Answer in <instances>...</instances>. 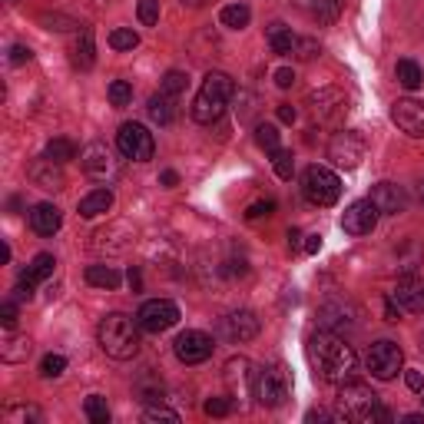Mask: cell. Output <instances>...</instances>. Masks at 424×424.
<instances>
[{"label":"cell","instance_id":"obj_1","mask_svg":"<svg viewBox=\"0 0 424 424\" xmlns=\"http://www.w3.org/2000/svg\"><path fill=\"white\" fill-rule=\"evenodd\" d=\"M308 362L315 364V371L321 381H328L335 388L355 381L358 371V355L345 338H338L335 332H318L308 338Z\"/></svg>","mask_w":424,"mask_h":424},{"label":"cell","instance_id":"obj_2","mask_svg":"<svg viewBox=\"0 0 424 424\" xmlns=\"http://www.w3.org/2000/svg\"><path fill=\"white\" fill-rule=\"evenodd\" d=\"M100 348L116 358V362H130L136 358L139 351V321H133L123 312H109V315L100 321Z\"/></svg>","mask_w":424,"mask_h":424},{"label":"cell","instance_id":"obj_3","mask_svg":"<svg viewBox=\"0 0 424 424\" xmlns=\"http://www.w3.org/2000/svg\"><path fill=\"white\" fill-rule=\"evenodd\" d=\"M232 93H236V83H232V76L229 73H222V70L206 73L202 90H199V96L193 100V120L202 123V126L219 123L222 120V113H226V103L232 100Z\"/></svg>","mask_w":424,"mask_h":424},{"label":"cell","instance_id":"obj_4","mask_svg":"<svg viewBox=\"0 0 424 424\" xmlns=\"http://www.w3.org/2000/svg\"><path fill=\"white\" fill-rule=\"evenodd\" d=\"M338 418L371 424V421H391V411L381 408L378 394L371 388H364L358 381H348V385L338 388Z\"/></svg>","mask_w":424,"mask_h":424},{"label":"cell","instance_id":"obj_5","mask_svg":"<svg viewBox=\"0 0 424 424\" xmlns=\"http://www.w3.org/2000/svg\"><path fill=\"white\" fill-rule=\"evenodd\" d=\"M302 193L312 206H335L342 196V179L325 166H308L302 173Z\"/></svg>","mask_w":424,"mask_h":424},{"label":"cell","instance_id":"obj_6","mask_svg":"<svg viewBox=\"0 0 424 424\" xmlns=\"http://www.w3.org/2000/svg\"><path fill=\"white\" fill-rule=\"evenodd\" d=\"M80 166H83V173L90 176V179L96 182H113V179H120V159H116V152L109 150L106 143H90L87 150L80 152Z\"/></svg>","mask_w":424,"mask_h":424},{"label":"cell","instance_id":"obj_7","mask_svg":"<svg viewBox=\"0 0 424 424\" xmlns=\"http://www.w3.org/2000/svg\"><path fill=\"white\" fill-rule=\"evenodd\" d=\"M116 150L133 163H150L152 152H156V143H152V133L143 123H123L120 133H116Z\"/></svg>","mask_w":424,"mask_h":424},{"label":"cell","instance_id":"obj_8","mask_svg":"<svg viewBox=\"0 0 424 424\" xmlns=\"http://www.w3.org/2000/svg\"><path fill=\"white\" fill-rule=\"evenodd\" d=\"M252 394H256V401L262 408H279V405H285L288 398V381L282 375V368H258L256 378H252Z\"/></svg>","mask_w":424,"mask_h":424},{"label":"cell","instance_id":"obj_9","mask_svg":"<svg viewBox=\"0 0 424 424\" xmlns=\"http://www.w3.org/2000/svg\"><path fill=\"white\" fill-rule=\"evenodd\" d=\"M139 328L143 332H166V328H173L176 321H179V305L169 302V299H152V302H143V308H139Z\"/></svg>","mask_w":424,"mask_h":424},{"label":"cell","instance_id":"obj_10","mask_svg":"<svg viewBox=\"0 0 424 424\" xmlns=\"http://www.w3.org/2000/svg\"><path fill=\"white\" fill-rule=\"evenodd\" d=\"M401 362H405V355H401V348H398L394 342H375V345L368 348V358H364L368 371L378 381H391L394 375L401 371Z\"/></svg>","mask_w":424,"mask_h":424},{"label":"cell","instance_id":"obj_11","mask_svg":"<svg viewBox=\"0 0 424 424\" xmlns=\"http://www.w3.org/2000/svg\"><path fill=\"white\" fill-rule=\"evenodd\" d=\"M212 338L206 332H196V328H186V332L173 342V351L182 364H202L212 355Z\"/></svg>","mask_w":424,"mask_h":424},{"label":"cell","instance_id":"obj_12","mask_svg":"<svg viewBox=\"0 0 424 424\" xmlns=\"http://www.w3.org/2000/svg\"><path fill=\"white\" fill-rule=\"evenodd\" d=\"M378 206L371 202V199H358V202H351L345 215H342V229L348 232V236H371L375 226H378Z\"/></svg>","mask_w":424,"mask_h":424},{"label":"cell","instance_id":"obj_13","mask_svg":"<svg viewBox=\"0 0 424 424\" xmlns=\"http://www.w3.org/2000/svg\"><path fill=\"white\" fill-rule=\"evenodd\" d=\"M312 113H315L318 123H328V126H335V123H342V116L348 113V100H345V93L342 90H318L312 93Z\"/></svg>","mask_w":424,"mask_h":424},{"label":"cell","instance_id":"obj_14","mask_svg":"<svg viewBox=\"0 0 424 424\" xmlns=\"http://www.w3.org/2000/svg\"><path fill=\"white\" fill-rule=\"evenodd\" d=\"M391 120L401 133L421 139L424 136V100H411V96L408 100H398L391 106Z\"/></svg>","mask_w":424,"mask_h":424},{"label":"cell","instance_id":"obj_15","mask_svg":"<svg viewBox=\"0 0 424 424\" xmlns=\"http://www.w3.org/2000/svg\"><path fill=\"white\" fill-rule=\"evenodd\" d=\"M364 156V139L358 136V133H338V136L332 139V146H328V159H332L335 166H345V169H355L358 163H362Z\"/></svg>","mask_w":424,"mask_h":424},{"label":"cell","instance_id":"obj_16","mask_svg":"<svg viewBox=\"0 0 424 424\" xmlns=\"http://www.w3.org/2000/svg\"><path fill=\"white\" fill-rule=\"evenodd\" d=\"M222 335H226L229 342H236V345H245V342H252L258 335V318L256 312H249V308H239V312H229L222 318Z\"/></svg>","mask_w":424,"mask_h":424},{"label":"cell","instance_id":"obj_17","mask_svg":"<svg viewBox=\"0 0 424 424\" xmlns=\"http://www.w3.org/2000/svg\"><path fill=\"white\" fill-rule=\"evenodd\" d=\"M391 299L405 312H424V279L421 275H414V272H408L405 279H398V285H394V292H391Z\"/></svg>","mask_w":424,"mask_h":424},{"label":"cell","instance_id":"obj_18","mask_svg":"<svg viewBox=\"0 0 424 424\" xmlns=\"http://www.w3.org/2000/svg\"><path fill=\"white\" fill-rule=\"evenodd\" d=\"M368 199H371V202L378 206V212H385V215H398V212H405V206H408L405 189L394 186V182H378Z\"/></svg>","mask_w":424,"mask_h":424},{"label":"cell","instance_id":"obj_19","mask_svg":"<svg viewBox=\"0 0 424 424\" xmlns=\"http://www.w3.org/2000/svg\"><path fill=\"white\" fill-rule=\"evenodd\" d=\"M30 226L37 236H53V232L63 226V215L53 202H40V206H33V212H30Z\"/></svg>","mask_w":424,"mask_h":424},{"label":"cell","instance_id":"obj_20","mask_svg":"<svg viewBox=\"0 0 424 424\" xmlns=\"http://www.w3.org/2000/svg\"><path fill=\"white\" fill-rule=\"evenodd\" d=\"M27 355H30V338L27 335H17L14 328H7L3 338H0V358L10 364H20V362H27Z\"/></svg>","mask_w":424,"mask_h":424},{"label":"cell","instance_id":"obj_21","mask_svg":"<svg viewBox=\"0 0 424 424\" xmlns=\"http://www.w3.org/2000/svg\"><path fill=\"white\" fill-rule=\"evenodd\" d=\"M70 60H73L76 70H90V67H93V60H96V46H93V30H90V27H83V30L73 37Z\"/></svg>","mask_w":424,"mask_h":424},{"label":"cell","instance_id":"obj_22","mask_svg":"<svg viewBox=\"0 0 424 424\" xmlns=\"http://www.w3.org/2000/svg\"><path fill=\"white\" fill-rule=\"evenodd\" d=\"M146 109H150L152 123H159V126H169V123L176 120V113H179V109H176V96H169V93H163V90L152 93Z\"/></svg>","mask_w":424,"mask_h":424},{"label":"cell","instance_id":"obj_23","mask_svg":"<svg viewBox=\"0 0 424 424\" xmlns=\"http://www.w3.org/2000/svg\"><path fill=\"white\" fill-rule=\"evenodd\" d=\"M109 209H113V193L109 189H93V193L80 199V215L83 219H96V215H103Z\"/></svg>","mask_w":424,"mask_h":424},{"label":"cell","instance_id":"obj_24","mask_svg":"<svg viewBox=\"0 0 424 424\" xmlns=\"http://www.w3.org/2000/svg\"><path fill=\"white\" fill-rule=\"evenodd\" d=\"M30 179L40 186V189H60L63 186V176H60V163H50L40 156V163L30 169Z\"/></svg>","mask_w":424,"mask_h":424},{"label":"cell","instance_id":"obj_25","mask_svg":"<svg viewBox=\"0 0 424 424\" xmlns=\"http://www.w3.org/2000/svg\"><path fill=\"white\" fill-rule=\"evenodd\" d=\"M133 388H136L139 401H146V405H156V401H163V381H159V375H156L152 368H146V371L139 375Z\"/></svg>","mask_w":424,"mask_h":424},{"label":"cell","instance_id":"obj_26","mask_svg":"<svg viewBox=\"0 0 424 424\" xmlns=\"http://www.w3.org/2000/svg\"><path fill=\"white\" fill-rule=\"evenodd\" d=\"M265 37H269V46H272V53H279V57H288V53H292V46H295V40H299V37L288 30L285 24H272Z\"/></svg>","mask_w":424,"mask_h":424},{"label":"cell","instance_id":"obj_27","mask_svg":"<svg viewBox=\"0 0 424 424\" xmlns=\"http://www.w3.org/2000/svg\"><path fill=\"white\" fill-rule=\"evenodd\" d=\"M394 76H398V83H401L405 90H418V87L424 83L421 63H414V60H398V67H394Z\"/></svg>","mask_w":424,"mask_h":424},{"label":"cell","instance_id":"obj_28","mask_svg":"<svg viewBox=\"0 0 424 424\" xmlns=\"http://www.w3.org/2000/svg\"><path fill=\"white\" fill-rule=\"evenodd\" d=\"M219 20H222V27H229V30H242V27H249V20H252V10H249V3H229V7H222Z\"/></svg>","mask_w":424,"mask_h":424},{"label":"cell","instance_id":"obj_29","mask_svg":"<svg viewBox=\"0 0 424 424\" xmlns=\"http://www.w3.org/2000/svg\"><path fill=\"white\" fill-rule=\"evenodd\" d=\"M44 159H50V163H70V159H76V143L73 139H50L44 150Z\"/></svg>","mask_w":424,"mask_h":424},{"label":"cell","instance_id":"obj_30","mask_svg":"<svg viewBox=\"0 0 424 424\" xmlns=\"http://www.w3.org/2000/svg\"><path fill=\"white\" fill-rule=\"evenodd\" d=\"M120 279L123 275L116 272L113 265H90V269H87V282L96 285V288H116L120 285Z\"/></svg>","mask_w":424,"mask_h":424},{"label":"cell","instance_id":"obj_31","mask_svg":"<svg viewBox=\"0 0 424 424\" xmlns=\"http://www.w3.org/2000/svg\"><path fill=\"white\" fill-rule=\"evenodd\" d=\"M308 10L318 24H335L342 14V0H308Z\"/></svg>","mask_w":424,"mask_h":424},{"label":"cell","instance_id":"obj_32","mask_svg":"<svg viewBox=\"0 0 424 424\" xmlns=\"http://www.w3.org/2000/svg\"><path fill=\"white\" fill-rule=\"evenodd\" d=\"M109 46H113V50H120V53H126V50H136V46H139V33L130 30V27H116V30L109 33Z\"/></svg>","mask_w":424,"mask_h":424},{"label":"cell","instance_id":"obj_33","mask_svg":"<svg viewBox=\"0 0 424 424\" xmlns=\"http://www.w3.org/2000/svg\"><path fill=\"white\" fill-rule=\"evenodd\" d=\"M83 411H87V418H90L93 424L109 421V405H106L103 394H90V398H87V405H83Z\"/></svg>","mask_w":424,"mask_h":424},{"label":"cell","instance_id":"obj_34","mask_svg":"<svg viewBox=\"0 0 424 424\" xmlns=\"http://www.w3.org/2000/svg\"><path fill=\"white\" fill-rule=\"evenodd\" d=\"M256 143L265 152H275L279 150V126H272V123H258L256 126Z\"/></svg>","mask_w":424,"mask_h":424},{"label":"cell","instance_id":"obj_35","mask_svg":"<svg viewBox=\"0 0 424 424\" xmlns=\"http://www.w3.org/2000/svg\"><path fill=\"white\" fill-rule=\"evenodd\" d=\"M272 166H275V176L279 179H292V173H295V159H292V152L288 150H279L272 152Z\"/></svg>","mask_w":424,"mask_h":424},{"label":"cell","instance_id":"obj_36","mask_svg":"<svg viewBox=\"0 0 424 424\" xmlns=\"http://www.w3.org/2000/svg\"><path fill=\"white\" fill-rule=\"evenodd\" d=\"M53 265H57V258L50 256V252H40V256H33V262L27 265V269L33 272V279H37V282H44V279H50V275H53Z\"/></svg>","mask_w":424,"mask_h":424},{"label":"cell","instance_id":"obj_37","mask_svg":"<svg viewBox=\"0 0 424 424\" xmlns=\"http://www.w3.org/2000/svg\"><path fill=\"white\" fill-rule=\"evenodd\" d=\"M109 103L113 106H130L133 103V83H126V80H113V83H109Z\"/></svg>","mask_w":424,"mask_h":424},{"label":"cell","instance_id":"obj_38","mask_svg":"<svg viewBox=\"0 0 424 424\" xmlns=\"http://www.w3.org/2000/svg\"><path fill=\"white\" fill-rule=\"evenodd\" d=\"M186 87H189V76L182 73V70H169V73L163 76V87H159V90L169 93V96H179Z\"/></svg>","mask_w":424,"mask_h":424},{"label":"cell","instance_id":"obj_39","mask_svg":"<svg viewBox=\"0 0 424 424\" xmlns=\"http://www.w3.org/2000/svg\"><path fill=\"white\" fill-rule=\"evenodd\" d=\"M292 57H295V60H315L318 57V40H312V37H299L295 46H292Z\"/></svg>","mask_w":424,"mask_h":424},{"label":"cell","instance_id":"obj_40","mask_svg":"<svg viewBox=\"0 0 424 424\" xmlns=\"http://www.w3.org/2000/svg\"><path fill=\"white\" fill-rule=\"evenodd\" d=\"M139 24L143 27H152V24H159V0H139Z\"/></svg>","mask_w":424,"mask_h":424},{"label":"cell","instance_id":"obj_41","mask_svg":"<svg viewBox=\"0 0 424 424\" xmlns=\"http://www.w3.org/2000/svg\"><path fill=\"white\" fill-rule=\"evenodd\" d=\"M63 368H67V358H63V355H46L44 362H40V371H44V378H60Z\"/></svg>","mask_w":424,"mask_h":424},{"label":"cell","instance_id":"obj_42","mask_svg":"<svg viewBox=\"0 0 424 424\" xmlns=\"http://www.w3.org/2000/svg\"><path fill=\"white\" fill-rule=\"evenodd\" d=\"M143 418H146V421H169V424L179 421V414H176V411H169V408H163V405H152V408H146V411H143Z\"/></svg>","mask_w":424,"mask_h":424},{"label":"cell","instance_id":"obj_43","mask_svg":"<svg viewBox=\"0 0 424 424\" xmlns=\"http://www.w3.org/2000/svg\"><path fill=\"white\" fill-rule=\"evenodd\" d=\"M229 411H232V398H209L206 401V414L209 418H226Z\"/></svg>","mask_w":424,"mask_h":424},{"label":"cell","instance_id":"obj_44","mask_svg":"<svg viewBox=\"0 0 424 424\" xmlns=\"http://www.w3.org/2000/svg\"><path fill=\"white\" fill-rule=\"evenodd\" d=\"M272 212H275V202L265 199V202H252V206L245 209V219H262V215H272Z\"/></svg>","mask_w":424,"mask_h":424},{"label":"cell","instance_id":"obj_45","mask_svg":"<svg viewBox=\"0 0 424 424\" xmlns=\"http://www.w3.org/2000/svg\"><path fill=\"white\" fill-rule=\"evenodd\" d=\"M0 321H3V328H14L17 325V305L14 302L0 305Z\"/></svg>","mask_w":424,"mask_h":424},{"label":"cell","instance_id":"obj_46","mask_svg":"<svg viewBox=\"0 0 424 424\" xmlns=\"http://www.w3.org/2000/svg\"><path fill=\"white\" fill-rule=\"evenodd\" d=\"M33 53H30V46H24V44H14L10 46V63H27Z\"/></svg>","mask_w":424,"mask_h":424},{"label":"cell","instance_id":"obj_47","mask_svg":"<svg viewBox=\"0 0 424 424\" xmlns=\"http://www.w3.org/2000/svg\"><path fill=\"white\" fill-rule=\"evenodd\" d=\"M295 83V73L288 70V67H282V70H275V87H282V90H288Z\"/></svg>","mask_w":424,"mask_h":424},{"label":"cell","instance_id":"obj_48","mask_svg":"<svg viewBox=\"0 0 424 424\" xmlns=\"http://www.w3.org/2000/svg\"><path fill=\"white\" fill-rule=\"evenodd\" d=\"M17 418H40V411H37V408H10V411H7V421H10V424H14Z\"/></svg>","mask_w":424,"mask_h":424},{"label":"cell","instance_id":"obj_49","mask_svg":"<svg viewBox=\"0 0 424 424\" xmlns=\"http://www.w3.org/2000/svg\"><path fill=\"white\" fill-rule=\"evenodd\" d=\"M405 381H408L411 391H424V375H421V371H408V375H405Z\"/></svg>","mask_w":424,"mask_h":424},{"label":"cell","instance_id":"obj_50","mask_svg":"<svg viewBox=\"0 0 424 424\" xmlns=\"http://www.w3.org/2000/svg\"><path fill=\"white\" fill-rule=\"evenodd\" d=\"M385 318H388V321H398V318H401V305L394 302V299L385 302Z\"/></svg>","mask_w":424,"mask_h":424},{"label":"cell","instance_id":"obj_51","mask_svg":"<svg viewBox=\"0 0 424 424\" xmlns=\"http://www.w3.org/2000/svg\"><path fill=\"white\" fill-rule=\"evenodd\" d=\"M295 116H299V113H295V106H292V103L279 106V120H282V123H295Z\"/></svg>","mask_w":424,"mask_h":424},{"label":"cell","instance_id":"obj_52","mask_svg":"<svg viewBox=\"0 0 424 424\" xmlns=\"http://www.w3.org/2000/svg\"><path fill=\"white\" fill-rule=\"evenodd\" d=\"M302 249H305V252H308V256H315L318 249H321V236H308Z\"/></svg>","mask_w":424,"mask_h":424},{"label":"cell","instance_id":"obj_53","mask_svg":"<svg viewBox=\"0 0 424 424\" xmlns=\"http://www.w3.org/2000/svg\"><path fill=\"white\" fill-rule=\"evenodd\" d=\"M159 182H163V186H166V189H173V186H176V182H179V173H176V169H166V173H163V176H159Z\"/></svg>","mask_w":424,"mask_h":424},{"label":"cell","instance_id":"obj_54","mask_svg":"<svg viewBox=\"0 0 424 424\" xmlns=\"http://www.w3.org/2000/svg\"><path fill=\"white\" fill-rule=\"evenodd\" d=\"M126 279H130V288H133V292H139V288H143V275H139V269H130V275H126Z\"/></svg>","mask_w":424,"mask_h":424},{"label":"cell","instance_id":"obj_55","mask_svg":"<svg viewBox=\"0 0 424 424\" xmlns=\"http://www.w3.org/2000/svg\"><path fill=\"white\" fill-rule=\"evenodd\" d=\"M299 239H302V232H299V229H288V245H292V249H299Z\"/></svg>","mask_w":424,"mask_h":424},{"label":"cell","instance_id":"obj_56","mask_svg":"<svg viewBox=\"0 0 424 424\" xmlns=\"http://www.w3.org/2000/svg\"><path fill=\"white\" fill-rule=\"evenodd\" d=\"M182 7H206V3H212V0H179Z\"/></svg>","mask_w":424,"mask_h":424},{"label":"cell","instance_id":"obj_57","mask_svg":"<svg viewBox=\"0 0 424 424\" xmlns=\"http://www.w3.org/2000/svg\"><path fill=\"white\" fill-rule=\"evenodd\" d=\"M405 424H424V414H405Z\"/></svg>","mask_w":424,"mask_h":424},{"label":"cell","instance_id":"obj_58","mask_svg":"<svg viewBox=\"0 0 424 424\" xmlns=\"http://www.w3.org/2000/svg\"><path fill=\"white\" fill-rule=\"evenodd\" d=\"M418 199H421V202H424V179L418 182Z\"/></svg>","mask_w":424,"mask_h":424},{"label":"cell","instance_id":"obj_59","mask_svg":"<svg viewBox=\"0 0 424 424\" xmlns=\"http://www.w3.org/2000/svg\"><path fill=\"white\" fill-rule=\"evenodd\" d=\"M421 348H424V335H421Z\"/></svg>","mask_w":424,"mask_h":424}]
</instances>
